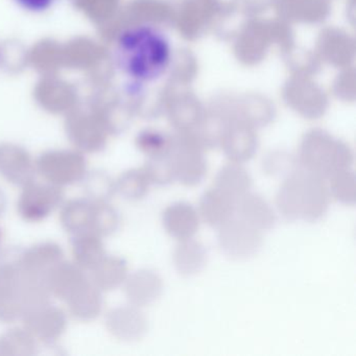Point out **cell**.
Returning a JSON list of instances; mask_svg holds the SVG:
<instances>
[{"instance_id":"cell-9","label":"cell","mask_w":356,"mask_h":356,"mask_svg":"<svg viewBox=\"0 0 356 356\" xmlns=\"http://www.w3.org/2000/svg\"><path fill=\"white\" fill-rule=\"evenodd\" d=\"M251 186V177L241 163L235 162L220 168L213 185L214 188L234 200L236 204L241 197L249 193Z\"/></svg>"},{"instance_id":"cell-5","label":"cell","mask_w":356,"mask_h":356,"mask_svg":"<svg viewBox=\"0 0 356 356\" xmlns=\"http://www.w3.org/2000/svg\"><path fill=\"white\" fill-rule=\"evenodd\" d=\"M170 157L174 168L175 179L184 186L200 184L207 174V162L197 145L193 143L172 145Z\"/></svg>"},{"instance_id":"cell-8","label":"cell","mask_w":356,"mask_h":356,"mask_svg":"<svg viewBox=\"0 0 356 356\" xmlns=\"http://www.w3.org/2000/svg\"><path fill=\"white\" fill-rule=\"evenodd\" d=\"M235 214L243 222L259 231L270 230L276 222L274 211L268 202L257 195L248 193L236 204Z\"/></svg>"},{"instance_id":"cell-11","label":"cell","mask_w":356,"mask_h":356,"mask_svg":"<svg viewBox=\"0 0 356 356\" xmlns=\"http://www.w3.org/2000/svg\"><path fill=\"white\" fill-rule=\"evenodd\" d=\"M329 193L337 202L353 205L356 197L355 175L349 168L339 170L329 177Z\"/></svg>"},{"instance_id":"cell-1","label":"cell","mask_w":356,"mask_h":356,"mask_svg":"<svg viewBox=\"0 0 356 356\" xmlns=\"http://www.w3.org/2000/svg\"><path fill=\"white\" fill-rule=\"evenodd\" d=\"M112 56L116 70L130 85L143 86L157 82L170 70L172 44L157 26L131 24L118 33Z\"/></svg>"},{"instance_id":"cell-6","label":"cell","mask_w":356,"mask_h":356,"mask_svg":"<svg viewBox=\"0 0 356 356\" xmlns=\"http://www.w3.org/2000/svg\"><path fill=\"white\" fill-rule=\"evenodd\" d=\"M162 220L166 232L180 241L193 238L199 230V213L187 203H175L168 206L164 210Z\"/></svg>"},{"instance_id":"cell-3","label":"cell","mask_w":356,"mask_h":356,"mask_svg":"<svg viewBox=\"0 0 356 356\" xmlns=\"http://www.w3.org/2000/svg\"><path fill=\"white\" fill-rule=\"evenodd\" d=\"M299 162L303 170L328 179L339 170L350 168L353 157L345 145L312 137L302 145Z\"/></svg>"},{"instance_id":"cell-12","label":"cell","mask_w":356,"mask_h":356,"mask_svg":"<svg viewBox=\"0 0 356 356\" xmlns=\"http://www.w3.org/2000/svg\"><path fill=\"white\" fill-rule=\"evenodd\" d=\"M143 172L147 175L149 182L156 184L168 185L176 180L170 154L153 158Z\"/></svg>"},{"instance_id":"cell-13","label":"cell","mask_w":356,"mask_h":356,"mask_svg":"<svg viewBox=\"0 0 356 356\" xmlns=\"http://www.w3.org/2000/svg\"><path fill=\"white\" fill-rule=\"evenodd\" d=\"M60 0H13V3L19 9L24 10L26 13L44 14L53 9Z\"/></svg>"},{"instance_id":"cell-2","label":"cell","mask_w":356,"mask_h":356,"mask_svg":"<svg viewBox=\"0 0 356 356\" xmlns=\"http://www.w3.org/2000/svg\"><path fill=\"white\" fill-rule=\"evenodd\" d=\"M330 197L325 179L302 168L291 172L281 185L276 203L287 220L316 222L328 210Z\"/></svg>"},{"instance_id":"cell-4","label":"cell","mask_w":356,"mask_h":356,"mask_svg":"<svg viewBox=\"0 0 356 356\" xmlns=\"http://www.w3.org/2000/svg\"><path fill=\"white\" fill-rule=\"evenodd\" d=\"M218 243L222 251L233 259H247L257 253L262 243L261 231L241 218H231L222 225Z\"/></svg>"},{"instance_id":"cell-7","label":"cell","mask_w":356,"mask_h":356,"mask_svg":"<svg viewBox=\"0 0 356 356\" xmlns=\"http://www.w3.org/2000/svg\"><path fill=\"white\" fill-rule=\"evenodd\" d=\"M236 202L216 188H210L204 193L200 203V214L206 224L220 228L233 218Z\"/></svg>"},{"instance_id":"cell-10","label":"cell","mask_w":356,"mask_h":356,"mask_svg":"<svg viewBox=\"0 0 356 356\" xmlns=\"http://www.w3.org/2000/svg\"><path fill=\"white\" fill-rule=\"evenodd\" d=\"M206 250L193 238L181 241L174 253L177 270L185 276L197 274L206 264Z\"/></svg>"}]
</instances>
